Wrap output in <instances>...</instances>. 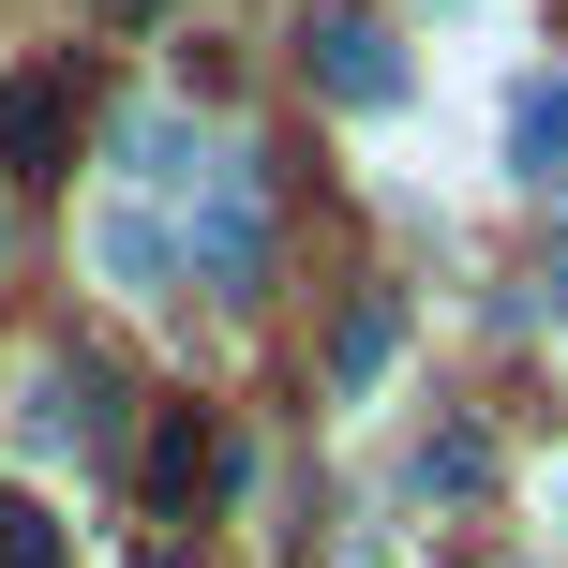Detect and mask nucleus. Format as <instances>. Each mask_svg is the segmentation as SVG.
<instances>
[{
  "instance_id": "5",
  "label": "nucleus",
  "mask_w": 568,
  "mask_h": 568,
  "mask_svg": "<svg viewBox=\"0 0 568 568\" xmlns=\"http://www.w3.org/2000/svg\"><path fill=\"white\" fill-rule=\"evenodd\" d=\"M389 359H404V314H389V300H359V314L329 329V374H344V389H374Z\"/></svg>"
},
{
  "instance_id": "3",
  "label": "nucleus",
  "mask_w": 568,
  "mask_h": 568,
  "mask_svg": "<svg viewBox=\"0 0 568 568\" xmlns=\"http://www.w3.org/2000/svg\"><path fill=\"white\" fill-rule=\"evenodd\" d=\"M314 75H329V105H404V45H389V30H359V16L314 30Z\"/></svg>"
},
{
  "instance_id": "4",
  "label": "nucleus",
  "mask_w": 568,
  "mask_h": 568,
  "mask_svg": "<svg viewBox=\"0 0 568 568\" xmlns=\"http://www.w3.org/2000/svg\"><path fill=\"white\" fill-rule=\"evenodd\" d=\"M568 165V75H524V105H509V180H554Z\"/></svg>"
},
{
  "instance_id": "7",
  "label": "nucleus",
  "mask_w": 568,
  "mask_h": 568,
  "mask_svg": "<svg viewBox=\"0 0 568 568\" xmlns=\"http://www.w3.org/2000/svg\"><path fill=\"white\" fill-rule=\"evenodd\" d=\"M539 314H568V255H554V270H539Z\"/></svg>"
},
{
  "instance_id": "2",
  "label": "nucleus",
  "mask_w": 568,
  "mask_h": 568,
  "mask_svg": "<svg viewBox=\"0 0 568 568\" xmlns=\"http://www.w3.org/2000/svg\"><path fill=\"white\" fill-rule=\"evenodd\" d=\"M210 479H225V434H210L195 404H165V419H150V509L195 524V509H210Z\"/></svg>"
},
{
  "instance_id": "1",
  "label": "nucleus",
  "mask_w": 568,
  "mask_h": 568,
  "mask_svg": "<svg viewBox=\"0 0 568 568\" xmlns=\"http://www.w3.org/2000/svg\"><path fill=\"white\" fill-rule=\"evenodd\" d=\"M75 120H90V75H75V60H45V75H0V165L45 180L60 150H75Z\"/></svg>"
},
{
  "instance_id": "6",
  "label": "nucleus",
  "mask_w": 568,
  "mask_h": 568,
  "mask_svg": "<svg viewBox=\"0 0 568 568\" xmlns=\"http://www.w3.org/2000/svg\"><path fill=\"white\" fill-rule=\"evenodd\" d=\"M0 568H60V524L30 509V494H0Z\"/></svg>"
}]
</instances>
